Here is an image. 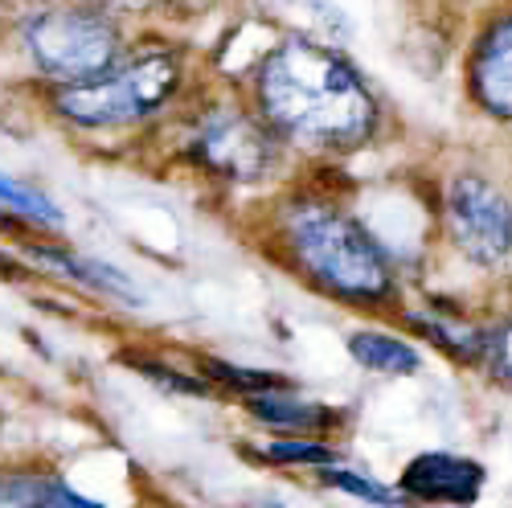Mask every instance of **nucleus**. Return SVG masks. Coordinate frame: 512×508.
Wrapping results in <instances>:
<instances>
[{"label": "nucleus", "mask_w": 512, "mask_h": 508, "mask_svg": "<svg viewBox=\"0 0 512 508\" xmlns=\"http://www.w3.org/2000/svg\"><path fill=\"white\" fill-rule=\"evenodd\" d=\"M33 259H41L46 267L78 279V283H87L103 295H119V300H140L136 295V283L127 279L123 271H115L111 263H91V259H78V254H66V250H54V246H29Z\"/></svg>", "instance_id": "f8f14e48"}, {"label": "nucleus", "mask_w": 512, "mask_h": 508, "mask_svg": "<svg viewBox=\"0 0 512 508\" xmlns=\"http://www.w3.org/2000/svg\"><path fill=\"white\" fill-rule=\"evenodd\" d=\"M168 5L181 9V13H205V9L213 5V0H168Z\"/></svg>", "instance_id": "a211bd4d"}, {"label": "nucleus", "mask_w": 512, "mask_h": 508, "mask_svg": "<svg viewBox=\"0 0 512 508\" xmlns=\"http://www.w3.org/2000/svg\"><path fill=\"white\" fill-rule=\"evenodd\" d=\"M246 410L263 422L271 431H291V435H320L332 431L340 422V410L304 398L300 390L291 386H271L259 394H246Z\"/></svg>", "instance_id": "1a4fd4ad"}, {"label": "nucleus", "mask_w": 512, "mask_h": 508, "mask_svg": "<svg viewBox=\"0 0 512 508\" xmlns=\"http://www.w3.org/2000/svg\"><path fill=\"white\" fill-rule=\"evenodd\" d=\"M0 504L9 508H107L87 500L58 476H33V472H5L0 476Z\"/></svg>", "instance_id": "9d476101"}, {"label": "nucleus", "mask_w": 512, "mask_h": 508, "mask_svg": "<svg viewBox=\"0 0 512 508\" xmlns=\"http://www.w3.org/2000/svg\"><path fill=\"white\" fill-rule=\"evenodd\" d=\"M263 455H267V463H279V468H295V463H304V468H332L340 459L332 447L312 443V439H279Z\"/></svg>", "instance_id": "dca6fc26"}, {"label": "nucleus", "mask_w": 512, "mask_h": 508, "mask_svg": "<svg viewBox=\"0 0 512 508\" xmlns=\"http://www.w3.org/2000/svg\"><path fill=\"white\" fill-rule=\"evenodd\" d=\"M472 91L484 111L512 119V17H500L472 58Z\"/></svg>", "instance_id": "6e6552de"}, {"label": "nucleus", "mask_w": 512, "mask_h": 508, "mask_svg": "<svg viewBox=\"0 0 512 508\" xmlns=\"http://www.w3.org/2000/svg\"><path fill=\"white\" fill-rule=\"evenodd\" d=\"M193 156L230 181H254L275 160V132L267 119H250L238 107H218L197 119Z\"/></svg>", "instance_id": "423d86ee"}, {"label": "nucleus", "mask_w": 512, "mask_h": 508, "mask_svg": "<svg viewBox=\"0 0 512 508\" xmlns=\"http://www.w3.org/2000/svg\"><path fill=\"white\" fill-rule=\"evenodd\" d=\"M283 238L291 259L316 287L349 304H386L394 291V271L373 234L345 209L324 201H295L283 214Z\"/></svg>", "instance_id": "f03ea898"}, {"label": "nucleus", "mask_w": 512, "mask_h": 508, "mask_svg": "<svg viewBox=\"0 0 512 508\" xmlns=\"http://www.w3.org/2000/svg\"><path fill=\"white\" fill-rule=\"evenodd\" d=\"M410 320L418 324L422 336H431V341L447 357H455L463 365L488 361V328H476V324H467V320H447V316H422V312L410 316Z\"/></svg>", "instance_id": "ddd939ff"}, {"label": "nucleus", "mask_w": 512, "mask_h": 508, "mask_svg": "<svg viewBox=\"0 0 512 508\" xmlns=\"http://www.w3.org/2000/svg\"><path fill=\"white\" fill-rule=\"evenodd\" d=\"M21 41L41 74L58 78L62 87L107 74L119 62V33L107 13L87 5L46 9L21 25Z\"/></svg>", "instance_id": "20e7f679"}, {"label": "nucleus", "mask_w": 512, "mask_h": 508, "mask_svg": "<svg viewBox=\"0 0 512 508\" xmlns=\"http://www.w3.org/2000/svg\"><path fill=\"white\" fill-rule=\"evenodd\" d=\"M320 484L332 488V492H345L361 504H373V508H406V492L402 488H386V484H377L361 472H345V468H324L320 472Z\"/></svg>", "instance_id": "4468645a"}, {"label": "nucleus", "mask_w": 512, "mask_h": 508, "mask_svg": "<svg viewBox=\"0 0 512 508\" xmlns=\"http://www.w3.org/2000/svg\"><path fill=\"white\" fill-rule=\"evenodd\" d=\"M0 205L13 209V214L25 218V222H37V226H58L62 222L58 205L50 197H41L37 189H29V185H21V181H13L5 173H0Z\"/></svg>", "instance_id": "2eb2a0df"}, {"label": "nucleus", "mask_w": 512, "mask_h": 508, "mask_svg": "<svg viewBox=\"0 0 512 508\" xmlns=\"http://www.w3.org/2000/svg\"><path fill=\"white\" fill-rule=\"evenodd\" d=\"M0 5H5V0H0Z\"/></svg>", "instance_id": "aec40b11"}, {"label": "nucleus", "mask_w": 512, "mask_h": 508, "mask_svg": "<svg viewBox=\"0 0 512 508\" xmlns=\"http://www.w3.org/2000/svg\"><path fill=\"white\" fill-rule=\"evenodd\" d=\"M254 91L271 132L308 148L349 152L369 140L377 123V103L361 74L308 37L279 41L263 58Z\"/></svg>", "instance_id": "f257e3e1"}, {"label": "nucleus", "mask_w": 512, "mask_h": 508, "mask_svg": "<svg viewBox=\"0 0 512 508\" xmlns=\"http://www.w3.org/2000/svg\"><path fill=\"white\" fill-rule=\"evenodd\" d=\"M115 5H127V9H148V5H156V0H115Z\"/></svg>", "instance_id": "6ab92c4d"}, {"label": "nucleus", "mask_w": 512, "mask_h": 508, "mask_svg": "<svg viewBox=\"0 0 512 508\" xmlns=\"http://www.w3.org/2000/svg\"><path fill=\"white\" fill-rule=\"evenodd\" d=\"M492 377L500 381V386L512 394V316L500 320L496 328H488V361Z\"/></svg>", "instance_id": "f3484780"}, {"label": "nucleus", "mask_w": 512, "mask_h": 508, "mask_svg": "<svg viewBox=\"0 0 512 508\" xmlns=\"http://www.w3.org/2000/svg\"><path fill=\"white\" fill-rule=\"evenodd\" d=\"M398 488L410 504H439V508H472L488 488V468L476 455L459 451H418L402 476Z\"/></svg>", "instance_id": "0eeeda50"}, {"label": "nucleus", "mask_w": 512, "mask_h": 508, "mask_svg": "<svg viewBox=\"0 0 512 508\" xmlns=\"http://www.w3.org/2000/svg\"><path fill=\"white\" fill-rule=\"evenodd\" d=\"M447 230L451 242L476 267L512 263V201L484 177L463 173L447 189Z\"/></svg>", "instance_id": "39448f33"}, {"label": "nucleus", "mask_w": 512, "mask_h": 508, "mask_svg": "<svg viewBox=\"0 0 512 508\" xmlns=\"http://www.w3.org/2000/svg\"><path fill=\"white\" fill-rule=\"evenodd\" d=\"M349 353L361 369L386 373V377H410V373L422 369V353L414 345H406L402 336L373 332V328H361V332L349 336Z\"/></svg>", "instance_id": "9b49d317"}, {"label": "nucleus", "mask_w": 512, "mask_h": 508, "mask_svg": "<svg viewBox=\"0 0 512 508\" xmlns=\"http://www.w3.org/2000/svg\"><path fill=\"white\" fill-rule=\"evenodd\" d=\"M181 87V62L168 50H144L107 74L58 91V111L78 127H123L160 111Z\"/></svg>", "instance_id": "7ed1b4c3"}]
</instances>
